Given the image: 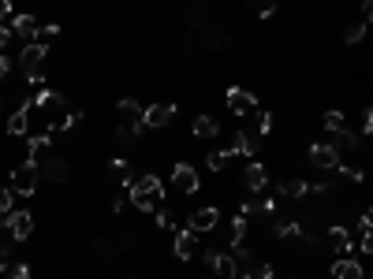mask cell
Here are the masks:
<instances>
[{"instance_id":"e0dca14e","label":"cell","mask_w":373,"mask_h":279,"mask_svg":"<svg viewBox=\"0 0 373 279\" xmlns=\"http://www.w3.org/2000/svg\"><path fill=\"white\" fill-rule=\"evenodd\" d=\"M243 183H247V190L261 194V190H265V183H269L265 164H247V172H243Z\"/></svg>"},{"instance_id":"74e56055","label":"cell","mask_w":373,"mask_h":279,"mask_svg":"<svg viewBox=\"0 0 373 279\" xmlns=\"http://www.w3.org/2000/svg\"><path fill=\"white\" fill-rule=\"evenodd\" d=\"M209 279H221V276H209Z\"/></svg>"},{"instance_id":"ffe728a7","label":"cell","mask_w":373,"mask_h":279,"mask_svg":"<svg viewBox=\"0 0 373 279\" xmlns=\"http://www.w3.org/2000/svg\"><path fill=\"white\" fill-rule=\"evenodd\" d=\"M30 130V105H23L19 112H12V119H8V134L12 138H19Z\"/></svg>"},{"instance_id":"7c38bea8","label":"cell","mask_w":373,"mask_h":279,"mask_svg":"<svg viewBox=\"0 0 373 279\" xmlns=\"http://www.w3.org/2000/svg\"><path fill=\"white\" fill-rule=\"evenodd\" d=\"M8 30H12L15 37H23V41H34L41 26H38V19H34V15H15L12 23H8Z\"/></svg>"},{"instance_id":"e575fe53","label":"cell","mask_w":373,"mask_h":279,"mask_svg":"<svg viewBox=\"0 0 373 279\" xmlns=\"http://www.w3.org/2000/svg\"><path fill=\"white\" fill-rule=\"evenodd\" d=\"M370 130H373V116H370V108H366V112H362V134H370Z\"/></svg>"},{"instance_id":"277c9868","label":"cell","mask_w":373,"mask_h":279,"mask_svg":"<svg viewBox=\"0 0 373 279\" xmlns=\"http://www.w3.org/2000/svg\"><path fill=\"white\" fill-rule=\"evenodd\" d=\"M4 227H8V235H12L15 242H26L34 235V216L26 209H12V212H8V220H4Z\"/></svg>"},{"instance_id":"3957f363","label":"cell","mask_w":373,"mask_h":279,"mask_svg":"<svg viewBox=\"0 0 373 279\" xmlns=\"http://www.w3.org/2000/svg\"><path fill=\"white\" fill-rule=\"evenodd\" d=\"M45 56H49V49H45L41 41H30L23 49V56H19V71H23V79L30 82V86H41V82H45V74H41Z\"/></svg>"},{"instance_id":"6da1fadb","label":"cell","mask_w":373,"mask_h":279,"mask_svg":"<svg viewBox=\"0 0 373 279\" xmlns=\"http://www.w3.org/2000/svg\"><path fill=\"white\" fill-rule=\"evenodd\" d=\"M34 108L41 112L45 127H52V130H68V127H75L79 119H83V112H71L68 101H63L60 93H52V90H38Z\"/></svg>"},{"instance_id":"7a4b0ae2","label":"cell","mask_w":373,"mask_h":279,"mask_svg":"<svg viewBox=\"0 0 373 279\" xmlns=\"http://www.w3.org/2000/svg\"><path fill=\"white\" fill-rule=\"evenodd\" d=\"M161 198H165V183H161L153 172H145L131 183V205L139 212H153L161 205Z\"/></svg>"},{"instance_id":"cb8c5ba5","label":"cell","mask_w":373,"mask_h":279,"mask_svg":"<svg viewBox=\"0 0 373 279\" xmlns=\"http://www.w3.org/2000/svg\"><path fill=\"white\" fill-rule=\"evenodd\" d=\"M321 123H325V130H329V134H336V130H347V123H343V116H340V112H325V119H321Z\"/></svg>"},{"instance_id":"44dd1931","label":"cell","mask_w":373,"mask_h":279,"mask_svg":"<svg viewBox=\"0 0 373 279\" xmlns=\"http://www.w3.org/2000/svg\"><path fill=\"white\" fill-rule=\"evenodd\" d=\"M190 130H194V138H216V134H221V123H216L209 112H202V116L194 119V127H190Z\"/></svg>"},{"instance_id":"836d02e7","label":"cell","mask_w":373,"mask_h":279,"mask_svg":"<svg viewBox=\"0 0 373 279\" xmlns=\"http://www.w3.org/2000/svg\"><path fill=\"white\" fill-rule=\"evenodd\" d=\"M4 19H12V0H0V23Z\"/></svg>"},{"instance_id":"5b68a950","label":"cell","mask_w":373,"mask_h":279,"mask_svg":"<svg viewBox=\"0 0 373 279\" xmlns=\"http://www.w3.org/2000/svg\"><path fill=\"white\" fill-rule=\"evenodd\" d=\"M34 190H38V167L23 161L12 172V194H23V198H26V194H34Z\"/></svg>"},{"instance_id":"1f68e13d","label":"cell","mask_w":373,"mask_h":279,"mask_svg":"<svg viewBox=\"0 0 373 279\" xmlns=\"http://www.w3.org/2000/svg\"><path fill=\"white\" fill-rule=\"evenodd\" d=\"M15 41V34L12 30H8V26H0V52H4L8 49V45H12Z\"/></svg>"},{"instance_id":"4fadbf2b","label":"cell","mask_w":373,"mask_h":279,"mask_svg":"<svg viewBox=\"0 0 373 279\" xmlns=\"http://www.w3.org/2000/svg\"><path fill=\"white\" fill-rule=\"evenodd\" d=\"M216 223H221V212L209 205V209H198L194 216H190V231H194V235H205V231L216 227Z\"/></svg>"},{"instance_id":"d590c367","label":"cell","mask_w":373,"mask_h":279,"mask_svg":"<svg viewBox=\"0 0 373 279\" xmlns=\"http://www.w3.org/2000/svg\"><path fill=\"white\" fill-rule=\"evenodd\" d=\"M8 71H12V60H8V56H0V82L8 79Z\"/></svg>"},{"instance_id":"30bf717a","label":"cell","mask_w":373,"mask_h":279,"mask_svg":"<svg viewBox=\"0 0 373 279\" xmlns=\"http://www.w3.org/2000/svg\"><path fill=\"white\" fill-rule=\"evenodd\" d=\"M310 164L317 167V172H336V167H340V153H336L332 145H314L310 149Z\"/></svg>"},{"instance_id":"4dcf8cb0","label":"cell","mask_w":373,"mask_h":279,"mask_svg":"<svg viewBox=\"0 0 373 279\" xmlns=\"http://www.w3.org/2000/svg\"><path fill=\"white\" fill-rule=\"evenodd\" d=\"M112 254H116V246H112L108 238H101V242H97V257H112Z\"/></svg>"},{"instance_id":"d6a6232c","label":"cell","mask_w":373,"mask_h":279,"mask_svg":"<svg viewBox=\"0 0 373 279\" xmlns=\"http://www.w3.org/2000/svg\"><path fill=\"white\" fill-rule=\"evenodd\" d=\"M57 34H60L57 23H49V26H41V30H38V37H45V41H49V37H57Z\"/></svg>"},{"instance_id":"9a60e30c","label":"cell","mask_w":373,"mask_h":279,"mask_svg":"<svg viewBox=\"0 0 373 279\" xmlns=\"http://www.w3.org/2000/svg\"><path fill=\"white\" fill-rule=\"evenodd\" d=\"M172 249H176V260H190V257H194V249H198V235L190 227L179 231L176 242H172Z\"/></svg>"},{"instance_id":"603a6c76","label":"cell","mask_w":373,"mask_h":279,"mask_svg":"<svg viewBox=\"0 0 373 279\" xmlns=\"http://www.w3.org/2000/svg\"><path fill=\"white\" fill-rule=\"evenodd\" d=\"M362 37H366V19H359V23H351L347 30H343V41H347V45L362 41Z\"/></svg>"},{"instance_id":"ac0fdd59","label":"cell","mask_w":373,"mask_h":279,"mask_svg":"<svg viewBox=\"0 0 373 279\" xmlns=\"http://www.w3.org/2000/svg\"><path fill=\"white\" fill-rule=\"evenodd\" d=\"M329 246L336 249V254H351V231L343 227V223H336V227H329Z\"/></svg>"},{"instance_id":"d6986e66","label":"cell","mask_w":373,"mask_h":279,"mask_svg":"<svg viewBox=\"0 0 373 279\" xmlns=\"http://www.w3.org/2000/svg\"><path fill=\"white\" fill-rule=\"evenodd\" d=\"M213 276L235 279V276H239V260H235L232 254H216V260H213Z\"/></svg>"},{"instance_id":"d4e9b609","label":"cell","mask_w":373,"mask_h":279,"mask_svg":"<svg viewBox=\"0 0 373 279\" xmlns=\"http://www.w3.org/2000/svg\"><path fill=\"white\" fill-rule=\"evenodd\" d=\"M8 279H30V265H23V260H12V265H8Z\"/></svg>"},{"instance_id":"5bb4252c","label":"cell","mask_w":373,"mask_h":279,"mask_svg":"<svg viewBox=\"0 0 373 279\" xmlns=\"http://www.w3.org/2000/svg\"><path fill=\"white\" fill-rule=\"evenodd\" d=\"M332 279H362V260H354L351 254L332 260Z\"/></svg>"},{"instance_id":"9c48e42d","label":"cell","mask_w":373,"mask_h":279,"mask_svg":"<svg viewBox=\"0 0 373 279\" xmlns=\"http://www.w3.org/2000/svg\"><path fill=\"white\" fill-rule=\"evenodd\" d=\"M239 272H243V279H272V265L261 260V257H254V254H247L239 260Z\"/></svg>"},{"instance_id":"ba28073f","label":"cell","mask_w":373,"mask_h":279,"mask_svg":"<svg viewBox=\"0 0 373 279\" xmlns=\"http://www.w3.org/2000/svg\"><path fill=\"white\" fill-rule=\"evenodd\" d=\"M172 186H176L179 194H198L202 179H198V172L190 164H176V167H172Z\"/></svg>"},{"instance_id":"484cf974","label":"cell","mask_w":373,"mask_h":279,"mask_svg":"<svg viewBox=\"0 0 373 279\" xmlns=\"http://www.w3.org/2000/svg\"><path fill=\"white\" fill-rule=\"evenodd\" d=\"M12 201H15L12 186H0V216H8V212H12Z\"/></svg>"},{"instance_id":"f546056e","label":"cell","mask_w":373,"mask_h":279,"mask_svg":"<svg viewBox=\"0 0 373 279\" xmlns=\"http://www.w3.org/2000/svg\"><path fill=\"white\" fill-rule=\"evenodd\" d=\"M187 19H190V23H205V4H190V12H187Z\"/></svg>"},{"instance_id":"8fae6325","label":"cell","mask_w":373,"mask_h":279,"mask_svg":"<svg viewBox=\"0 0 373 279\" xmlns=\"http://www.w3.org/2000/svg\"><path fill=\"white\" fill-rule=\"evenodd\" d=\"M228 108L235 112V116H247V112L258 108V97H254L250 90H239V86H235V90H228Z\"/></svg>"},{"instance_id":"7402d4cb","label":"cell","mask_w":373,"mask_h":279,"mask_svg":"<svg viewBox=\"0 0 373 279\" xmlns=\"http://www.w3.org/2000/svg\"><path fill=\"white\" fill-rule=\"evenodd\" d=\"M280 194H284V198H288V194H291V198H303V194H306V183L284 175V179H280Z\"/></svg>"},{"instance_id":"83f0119b","label":"cell","mask_w":373,"mask_h":279,"mask_svg":"<svg viewBox=\"0 0 373 279\" xmlns=\"http://www.w3.org/2000/svg\"><path fill=\"white\" fill-rule=\"evenodd\" d=\"M232 153H209V172H221L224 164H228Z\"/></svg>"},{"instance_id":"52a82bcc","label":"cell","mask_w":373,"mask_h":279,"mask_svg":"<svg viewBox=\"0 0 373 279\" xmlns=\"http://www.w3.org/2000/svg\"><path fill=\"white\" fill-rule=\"evenodd\" d=\"M38 179L52 183V186L68 183V161H63V156H45V161L38 164Z\"/></svg>"},{"instance_id":"8992f818","label":"cell","mask_w":373,"mask_h":279,"mask_svg":"<svg viewBox=\"0 0 373 279\" xmlns=\"http://www.w3.org/2000/svg\"><path fill=\"white\" fill-rule=\"evenodd\" d=\"M168 123H176V105H150L142 112V127L145 130H161Z\"/></svg>"},{"instance_id":"8d00e7d4","label":"cell","mask_w":373,"mask_h":279,"mask_svg":"<svg viewBox=\"0 0 373 279\" xmlns=\"http://www.w3.org/2000/svg\"><path fill=\"white\" fill-rule=\"evenodd\" d=\"M157 223H161V227H172V212L161 209V212H157Z\"/></svg>"},{"instance_id":"f1b7e54d","label":"cell","mask_w":373,"mask_h":279,"mask_svg":"<svg viewBox=\"0 0 373 279\" xmlns=\"http://www.w3.org/2000/svg\"><path fill=\"white\" fill-rule=\"evenodd\" d=\"M250 8L258 15H272V8H276V0H250Z\"/></svg>"},{"instance_id":"4316f807","label":"cell","mask_w":373,"mask_h":279,"mask_svg":"<svg viewBox=\"0 0 373 279\" xmlns=\"http://www.w3.org/2000/svg\"><path fill=\"white\" fill-rule=\"evenodd\" d=\"M202 41L205 45H228V34H224V30H205Z\"/></svg>"},{"instance_id":"2e32d148","label":"cell","mask_w":373,"mask_h":279,"mask_svg":"<svg viewBox=\"0 0 373 279\" xmlns=\"http://www.w3.org/2000/svg\"><path fill=\"white\" fill-rule=\"evenodd\" d=\"M45 156H49V134H34L30 142H26V164L38 167Z\"/></svg>"}]
</instances>
